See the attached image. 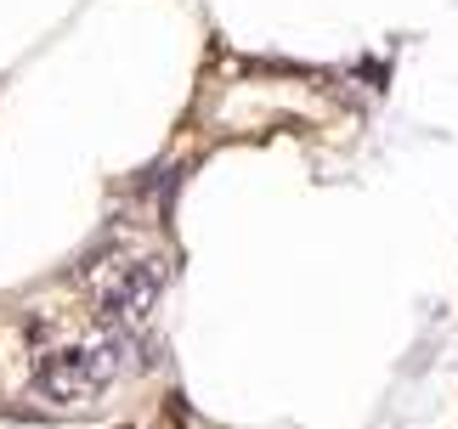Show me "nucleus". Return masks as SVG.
<instances>
[{
    "mask_svg": "<svg viewBox=\"0 0 458 429\" xmlns=\"http://www.w3.org/2000/svg\"><path fill=\"white\" fill-rule=\"evenodd\" d=\"M114 373H119V350L114 345H63V350L46 356L40 390L51 401H85V396H102Z\"/></svg>",
    "mask_w": 458,
    "mask_h": 429,
    "instance_id": "1",
    "label": "nucleus"
},
{
    "mask_svg": "<svg viewBox=\"0 0 458 429\" xmlns=\"http://www.w3.org/2000/svg\"><path fill=\"white\" fill-rule=\"evenodd\" d=\"M158 282H165V272H158L153 260H114L108 272H102V282H97L102 311H108L114 322L148 316V306L158 299Z\"/></svg>",
    "mask_w": 458,
    "mask_h": 429,
    "instance_id": "2",
    "label": "nucleus"
}]
</instances>
